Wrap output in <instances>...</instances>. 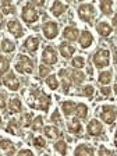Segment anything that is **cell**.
<instances>
[{"label":"cell","instance_id":"obj_1","mask_svg":"<svg viewBox=\"0 0 117 156\" xmlns=\"http://www.w3.org/2000/svg\"><path fill=\"white\" fill-rule=\"evenodd\" d=\"M28 105L32 109H38L42 112H48L50 107V98L38 89H32L28 98Z\"/></svg>","mask_w":117,"mask_h":156},{"label":"cell","instance_id":"obj_2","mask_svg":"<svg viewBox=\"0 0 117 156\" xmlns=\"http://www.w3.org/2000/svg\"><path fill=\"white\" fill-rule=\"evenodd\" d=\"M21 18H23V21H24V23H27L28 25L36 23V21L39 20L38 10L35 9V6H34L32 3H28V4H25V6L23 7V11H21Z\"/></svg>","mask_w":117,"mask_h":156},{"label":"cell","instance_id":"obj_3","mask_svg":"<svg viewBox=\"0 0 117 156\" xmlns=\"http://www.w3.org/2000/svg\"><path fill=\"white\" fill-rule=\"evenodd\" d=\"M16 70L23 74H31L34 71V62L25 55H20L16 63Z\"/></svg>","mask_w":117,"mask_h":156},{"label":"cell","instance_id":"obj_4","mask_svg":"<svg viewBox=\"0 0 117 156\" xmlns=\"http://www.w3.org/2000/svg\"><path fill=\"white\" fill-rule=\"evenodd\" d=\"M110 63V52L107 49H99L94 55V64L98 68L107 67Z\"/></svg>","mask_w":117,"mask_h":156},{"label":"cell","instance_id":"obj_5","mask_svg":"<svg viewBox=\"0 0 117 156\" xmlns=\"http://www.w3.org/2000/svg\"><path fill=\"white\" fill-rule=\"evenodd\" d=\"M78 17H80L84 23L91 24L95 17V7L88 3L81 4V6L78 7Z\"/></svg>","mask_w":117,"mask_h":156},{"label":"cell","instance_id":"obj_6","mask_svg":"<svg viewBox=\"0 0 117 156\" xmlns=\"http://www.w3.org/2000/svg\"><path fill=\"white\" fill-rule=\"evenodd\" d=\"M116 117H117L116 107L109 106V105H106V106L102 107V110H101V119L106 124H113L114 120H116Z\"/></svg>","mask_w":117,"mask_h":156},{"label":"cell","instance_id":"obj_7","mask_svg":"<svg viewBox=\"0 0 117 156\" xmlns=\"http://www.w3.org/2000/svg\"><path fill=\"white\" fill-rule=\"evenodd\" d=\"M42 62L46 66H53L57 63V53L53 46H46L42 53Z\"/></svg>","mask_w":117,"mask_h":156},{"label":"cell","instance_id":"obj_8","mask_svg":"<svg viewBox=\"0 0 117 156\" xmlns=\"http://www.w3.org/2000/svg\"><path fill=\"white\" fill-rule=\"evenodd\" d=\"M42 32H43V35H45V38L49 39V41L55 39L58 34L57 24H56L55 21H48V23H45L42 27Z\"/></svg>","mask_w":117,"mask_h":156},{"label":"cell","instance_id":"obj_9","mask_svg":"<svg viewBox=\"0 0 117 156\" xmlns=\"http://www.w3.org/2000/svg\"><path fill=\"white\" fill-rule=\"evenodd\" d=\"M4 87H7L10 91H18L20 89V80L16 77L14 73H7L3 78Z\"/></svg>","mask_w":117,"mask_h":156},{"label":"cell","instance_id":"obj_10","mask_svg":"<svg viewBox=\"0 0 117 156\" xmlns=\"http://www.w3.org/2000/svg\"><path fill=\"white\" fill-rule=\"evenodd\" d=\"M7 29H9L10 34H13V36L16 38H21L24 35V28L23 25L17 21V20H10L7 23Z\"/></svg>","mask_w":117,"mask_h":156},{"label":"cell","instance_id":"obj_11","mask_svg":"<svg viewBox=\"0 0 117 156\" xmlns=\"http://www.w3.org/2000/svg\"><path fill=\"white\" fill-rule=\"evenodd\" d=\"M87 131H88V134H89V135L98 136V135H101L102 131H103V126H102V123L99 120L94 119V120H91L89 123H88Z\"/></svg>","mask_w":117,"mask_h":156},{"label":"cell","instance_id":"obj_12","mask_svg":"<svg viewBox=\"0 0 117 156\" xmlns=\"http://www.w3.org/2000/svg\"><path fill=\"white\" fill-rule=\"evenodd\" d=\"M78 42H80V45H81L82 49H88L92 43H94V36H92V34L89 32V31H82V32L80 34Z\"/></svg>","mask_w":117,"mask_h":156},{"label":"cell","instance_id":"obj_13","mask_svg":"<svg viewBox=\"0 0 117 156\" xmlns=\"http://www.w3.org/2000/svg\"><path fill=\"white\" fill-rule=\"evenodd\" d=\"M63 36H64V39L70 41V42H74V41H77V39L80 38V31H78V28H75L74 25L66 27L64 31H63Z\"/></svg>","mask_w":117,"mask_h":156},{"label":"cell","instance_id":"obj_14","mask_svg":"<svg viewBox=\"0 0 117 156\" xmlns=\"http://www.w3.org/2000/svg\"><path fill=\"white\" fill-rule=\"evenodd\" d=\"M74 156H95L94 148L89 145H85V144H81L75 148Z\"/></svg>","mask_w":117,"mask_h":156},{"label":"cell","instance_id":"obj_15","mask_svg":"<svg viewBox=\"0 0 117 156\" xmlns=\"http://www.w3.org/2000/svg\"><path fill=\"white\" fill-rule=\"evenodd\" d=\"M96 31L101 36H109L113 32V27L109 23H106V21H101V23L96 24Z\"/></svg>","mask_w":117,"mask_h":156},{"label":"cell","instance_id":"obj_16","mask_svg":"<svg viewBox=\"0 0 117 156\" xmlns=\"http://www.w3.org/2000/svg\"><path fill=\"white\" fill-rule=\"evenodd\" d=\"M67 4L66 3H62V2H55L50 7V13L53 14L55 17H62L63 14L66 13V10H67Z\"/></svg>","mask_w":117,"mask_h":156},{"label":"cell","instance_id":"obj_17","mask_svg":"<svg viewBox=\"0 0 117 156\" xmlns=\"http://www.w3.org/2000/svg\"><path fill=\"white\" fill-rule=\"evenodd\" d=\"M24 48L31 53L36 52L39 48V39L36 38V36H29V38H27V41L24 42Z\"/></svg>","mask_w":117,"mask_h":156},{"label":"cell","instance_id":"obj_18","mask_svg":"<svg viewBox=\"0 0 117 156\" xmlns=\"http://www.w3.org/2000/svg\"><path fill=\"white\" fill-rule=\"evenodd\" d=\"M58 49H60V53H62V56L64 58H70L75 52L74 46H71L70 43H67V42H62L60 43V46H58Z\"/></svg>","mask_w":117,"mask_h":156},{"label":"cell","instance_id":"obj_19","mask_svg":"<svg viewBox=\"0 0 117 156\" xmlns=\"http://www.w3.org/2000/svg\"><path fill=\"white\" fill-rule=\"evenodd\" d=\"M14 144L9 140H0V152H6L7 156L14 155Z\"/></svg>","mask_w":117,"mask_h":156},{"label":"cell","instance_id":"obj_20","mask_svg":"<svg viewBox=\"0 0 117 156\" xmlns=\"http://www.w3.org/2000/svg\"><path fill=\"white\" fill-rule=\"evenodd\" d=\"M70 80H71L73 84L80 85L85 81V74L81 73L80 70H73V71L70 73Z\"/></svg>","mask_w":117,"mask_h":156},{"label":"cell","instance_id":"obj_21","mask_svg":"<svg viewBox=\"0 0 117 156\" xmlns=\"http://www.w3.org/2000/svg\"><path fill=\"white\" fill-rule=\"evenodd\" d=\"M43 134H45L48 138H50V140H55V138L60 136V130L55 126H46L45 128H43Z\"/></svg>","mask_w":117,"mask_h":156},{"label":"cell","instance_id":"obj_22","mask_svg":"<svg viewBox=\"0 0 117 156\" xmlns=\"http://www.w3.org/2000/svg\"><path fill=\"white\" fill-rule=\"evenodd\" d=\"M67 128H68L70 133L75 134V135H80V134L82 133V126H81V123H80L77 119H74V120L70 121V123L67 124Z\"/></svg>","mask_w":117,"mask_h":156},{"label":"cell","instance_id":"obj_23","mask_svg":"<svg viewBox=\"0 0 117 156\" xmlns=\"http://www.w3.org/2000/svg\"><path fill=\"white\" fill-rule=\"evenodd\" d=\"M74 113H75V116H77L78 119H87V117H88V106L85 103L75 105Z\"/></svg>","mask_w":117,"mask_h":156},{"label":"cell","instance_id":"obj_24","mask_svg":"<svg viewBox=\"0 0 117 156\" xmlns=\"http://www.w3.org/2000/svg\"><path fill=\"white\" fill-rule=\"evenodd\" d=\"M62 110L64 113V116H71L75 110V103L73 101H64L62 103Z\"/></svg>","mask_w":117,"mask_h":156},{"label":"cell","instance_id":"obj_25","mask_svg":"<svg viewBox=\"0 0 117 156\" xmlns=\"http://www.w3.org/2000/svg\"><path fill=\"white\" fill-rule=\"evenodd\" d=\"M9 109L11 113H20V112L23 110V103H21V101H20L18 98H13L9 102Z\"/></svg>","mask_w":117,"mask_h":156},{"label":"cell","instance_id":"obj_26","mask_svg":"<svg viewBox=\"0 0 117 156\" xmlns=\"http://www.w3.org/2000/svg\"><path fill=\"white\" fill-rule=\"evenodd\" d=\"M0 49H2L4 53H13L14 50H16V45H14V42H11L10 39H3V42L0 45Z\"/></svg>","mask_w":117,"mask_h":156},{"label":"cell","instance_id":"obj_27","mask_svg":"<svg viewBox=\"0 0 117 156\" xmlns=\"http://www.w3.org/2000/svg\"><path fill=\"white\" fill-rule=\"evenodd\" d=\"M20 126H21V124H20L17 120H11L9 124H7L6 131H7V133H10V134H13V135H18Z\"/></svg>","mask_w":117,"mask_h":156},{"label":"cell","instance_id":"obj_28","mask_svg":"<svg viewBox=\"0 0 117 156\" xmlns=\"http://www.w3.org/2000/svg\"><path fill=\"white\" fill-rule=\"evenodd\" d=\"M101 10L102 13L105 14V16H109V14H112V11H113V2L112 0H103V2H101Z\"/></svg>","mask_w":117,"mask_h":156},{"label":"cell","instance_id":"obj_29","mask_svg":"<svg viewBox=\"0 0 117 156\" xmlns=\"http://www.w3.org/2000/svg\"><path fill=\"white\" fill-rule=\"evenodd\" d=\"M0 9L4 14H14L16 13V6L10 2H2L0 3Z\"/></svg>","mask_w":117,"mask_h":156},{"label":"cell","instance_id":"obj_30","mask_svg":"<svg viewBox=\"0 0 117 156\" xmlns=\"http://www.w3.org/2000/svg\"><path fill=\"white\" fill-rule=\"evenodd\" d=\"M10 68V60L6 57V56L0 55V75L6 74Z\"/></svg>","mask_w":117,"mask_h":156},{"label":"cell","instance_id":"obj_31","mask_svg":"<svg viewBox=\"0 0 117 156\" xmlns=\"http://www.w3.org/2000/svg\"><path fill=\"white\" fill-rule=\"evenodd\" d=\"M98 81L101 82L102 85L110 84V81H112V71H102L101 74H99V77H98Z\"/></svg>","mask_w":117,"mask_h":156},{"label":"cell","instance_id":"obj_32","mask_svg":"<svg viewBox=\"0 0 117 156\" xmlns=\"http://www.w3.org/2000/svg\"><path fill=\"white\" fill-rule=\"evenodd\" d=\"M20 124L23 127H29L32 124V113L29 112V113H24L20 119Z\"/></svg>","mask_w":117,"mask_h":156},{"label":"cell","instance_id":"obj_33","mask_svg":"<svg viewBox=\"0 0 117 156\" xmlns=\"http://www.w3.org/2000/svg\"><path fill=\"white\" fill-rule=\"evenodd\" d=\"M55 149L63 156L67 155V144H66V141H63V140L57 141V142L55 144Z\"/></svg>","mask_w":117,"mask_h":156},{"label":"cell","instance_id":"obj_34","mask_svg":"<svg viewBox=\"0 0 117 156\" xmlns=\"http://www.w3.org/2000/svg\"><path fill=\"white\" fill-rule=\"evenodd\" d=\"M71 66L75 68V70H81L82 67L85 66V58L82 56H77L71 60Z\"/></svg>","mask_w":117,"mask_h":156},{"label":"cell","instance_id":"obj_35","mask_svg":"<svg viewBox=\"0 0 117 156\" xmlns=\"http://www.w3.org/2000/svg\"><path fill=\"white\" fill-rule=\"evenodd\" d=\"M46 85H48L50 89H57L58 88V81H57V77L56 75H49L48 78H46Z\"/></svg>","mask_w":117,"mask_h":156},{"label":"cell","instance_id":"obj_36","mask_svg":"<svg viewBox=\"0 0 117 156\" xmlns=\"http://www.w3.org/2000/svg\"><path fill=\"white\" fill-rule=\"evenodd\" d=\"M31 127H32L34 131H41L43 128V119L41 116L35 117V120L32 121V124H31Z\"/></svg>","mask_w":117,"mask_h":156},{"label":"cell","instance_id":"obj_37","mask_svg":"<svg viewBox=\"0 0 117 156\" xmlns=\"http://www.w3.org/2000/svg\"><path fill=\"white\" fill-rule=\"evenodd\" d=\"M34 145H35L36 148H39V149L45 148V146H46V141H45V138H43V136H41V135L35 136V138H34Z\"/></svg>","mask_w":117,"mask_h":156},{"label":"cell","instance_id":"obj_38","mask_svg":"<svg viewBox=\"0 0 117 156\" xmlns=\"http://www.w3.org/2000/svg\"><path fill=\"white\" fill-rule=\"evenodd\" d=\"M94 92H95V89H94V87H92V85H87V87L82 88V95H84V96H87V98H92Z\"/></svg>","mask_w":117,"mask_h":156},{"label":"cell","instance_id":"obj_39","mask_svg":"<svg viewBox=\"0 0 117 156\" xmlns=\"http://www.w3.org/2000/svg\"><path fill=\"white\" fill-rule=\"evenodd\" d=\"M50 121L55 123V124H62V116H60L58 110H55L52 113V116H50Z\"/></svg>","mask_w":117,"mask_h":156},{"label":"cell","instance_id":"obj_40","mask_svg":"<svg viewBox=\"0 0 117 156\" xmlns=\"http://www.w3.org/2000/svg\"><path fill=\"white\" fill-rule=\"evenodd\" d=\"M49 73H50V68L48 67V66H41L39 67V75H41V78H48L49 77Z\"/></svg>","mask_w":117,"mask_h":156},{"label":"cell","instance_id":"obj_41","mask_svg":"<svg viewBox=\"0 0 117 156\" xmlns=\"http://www.w3.org/2000/svg\"><path fill=\"white\" fill-rule=\"evenodd\" d=\"M99 156H113V153L107 149V148L101 146V148H99Z\"/></svg>","mask_w":117,"mask_h":156},{"label":"cell","instance_id":"obj_42","mask_svg":"<svg viewBox=\"0 0 117 156\" xmlns=\"http://www.w3.org/2000/svg\"><path fill=\"white\" fill-rule=\"evenodd\" d=\"M17 156H34V153L29 149H21L18 153H17Z\"/></svg>","mask_w":117,"mask_h":156},{"label":"cell","instance_id":"obj_43","mask_svg":"<svg viewBox=\"0 0 117 156\" xmlns=\"http://www.w3.org/2000/svg\"><path fill=\"white\" fill-rule=\"evenodd\" d=\"M6 106H7L6 96H4V94H0V109H4Z\"/></svg>","mask_w":117,"mask_h":156},{"label":"cell","instance_id":"obj_44","mask_svg":"<svg viewBox=\"0 0 117 156\" xmlns=\"http://www.w3.org/2000/svg\"><path fill=\"white\" fill-rule=\"evenodd\" d=\"M110 92H112V89L109 87H103V88H101V94L102 95H105V96H109L110 95Z\"/></svg>","mask_w":117,"mask_h":156},{"label":"cell","instance_id":"obj_45","mask_svg":"<svg viewBox=\"0 0 117 156\" xmlns=\"http://www.w3.org/2000/svg\"><path fill=\"white\" fill-rule=\"evenodd\" d=\"M112 23H113V28L116 29V32H117V14L113 17V21H112Z\"/></svg>","mask_w":117,"mask_h":156},{"label":"cell","instance_id":"obj_46","mask_svg":"<svg viewBox=\"0 0 117 156\" xmlns=\"http://www.w3.org/2000/svg\"><path fill=\"white\" fill-rule=\"evenodd\" d=\"M3 23H4V20H3V14L0 13V28L3 27Z\"/></svg>","mask_w":117,"mask_h":156},{"label":"cell","instance_id":"obj_47","mask_svg":"<svg viewBox=\"0 0 117 156\" xmlns=\"http://www.w3.org/2000/svg\"><path fill=\"white\" fill-rule=\"evenodd\" d=\"M114 145L117 146V131H116V134H114Z\"/></svg>","mask_w":117,"mask_h":156},{"label":"cell","instance_id":"obj_48","mask_svg":"<svg viewBox=\"0 0 117 156\" xmlns=\"http://www.w3.org/2000/svg\"><path fill=\"white\" fill-rule=\"evenodd\" d=\"M113 89H114V94L117 95V84H116V85H114V87H113Z\"/></svg>","mask_w":117,"mask_h":156},{"label":"cell","instance_id":"obj_49","mask_svg":"<svg viewBox=\"0 0 117 156\" xmlns=\"http://www.w3.org/2000/svg\"><path fill=\"white\" fill-rule=\"evenodd\" d=\"M114 63H116V66H117V53H116V56H114Z\"/></svg>","mask_w":117,"mask_h":156},{"label":"cell","instance_id":"obj_50","mask_svg":"<svg viewBox=\"0 0 117 156\" xmlns=\"http://www.w3.org/2000/svg\"><path fill=\"white\" fill-rule=\"evenodd\" d=\"M0 127H2V117H0Z\"/></svg>","mask_w":117,"mask_h":156},{"label":"cell","instance_id":"obj_51","mask_svg":"<svg viewBox=\"0 0 117 156\" xmlns=\"http://www.w3.org/2000/svg\"><path fill=\"white\" fill-rule=\"evenodd\" d=\"M43 156H49V155H43Z\"/></svg>","mask_w":117,"mask_h":156}]
</instances>
